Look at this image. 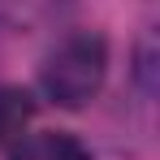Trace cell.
Here are the masks:
<instances>
[{
  "label": "cell",
  "instance_id": "obj_1",
  "mask_svg": "<svg viewBox=\"0 0 160 160\" xmlns=\"http://www.w3.org/2000/svg\"><path fill=\"white\" fill-rule=\"evenodd\" d=\"M108 78V43L95 30H69L61 35L43 65H39V91L56 108H82L100 95Z\"/></svg>",
  "mask_w": 160,
  "mask_h": 160
},
{
  "label": "cell",
  "instance_id": "obj_2",
  "mask_svg": "<svg viewBox=\"0 0 160 160\" xmlns=\"http://www.w3.org/2000/svg\"><path fill=\"white\" fill-rule=\"evenodd\" d=\"M9 160H91V152L82 138L65 130H35L9 147Z\"/></svg>",
  "mask_w": 160,
  "mask_h": 160
},
{
  "label": "cell",
  "instance_id": "obj_3",
  "mask_svg": "<svg viewBox=\"0 0 160 160\" xmlns=\"http://www.w3.org/2000/svg\"><path fill=\"white\" fill-rule=\"evenodd\" d=\"M30 117H35V100H30V91L0 82V147H13V143L26 134Z\"/></svg>",
  "mask_w": 160,
  "mask_h": 160
}]
</instances>
